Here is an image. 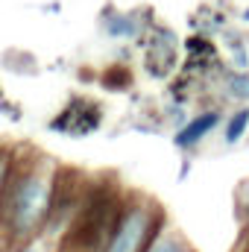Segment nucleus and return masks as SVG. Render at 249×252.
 <instances>
[{"mask_svg": "<svg viewBox=\"0 0 249 252\" xmlns=\"http://www.w3.org/2000/svg\"><path fill=\"white\" fill-rule=\"evenodd\" d=\"M226 121V112L220 109V106H205V109H199L196 115H190L187 118V124L182 129H176L173 132V144H176V150H182V153H190V150H196L217 126H223Z\"/></svg>", "mask_w": 249, "mask_h": 252, "instance_id": "nucleus-8", "label": "nucleus"}, {"mask_svg": "<svg viewBox=\"0 0 249 252\" xmlns=\"http://www.w3.org/2000/svg\"><path fill=\"white\" fill-rule=\"evenodd\" d=\"M115 56H118V62L129 64V56H132V50H129V47H121V50H118V53H115Z\"/></svg>", "mask_w": 249, "mask_h": 252, "instance_id": "nucleus-21", "label": "nucleus"}, {"mask_svg": "<svg viewBox=\"0 0 249 252\" xmlns=\"http://www.w3.org/2000/svg\"><path fill=\"white\" fill-rule=\"evenodd\" d=\"M187 176H190V161H182V164H179V173H176V179H179V182H185Z\"/></svg>", "mask_w": 249, "mask_h": 252, "instance_id": "nucleus-20", "label": "nucleus"}, {"mask_svg": "<svg viewBox=\"0 0 249 252\" xmlns=\"http://www.w3.org/2000/svg\"><path fill=\"white\" fill-rule=\"evenodd\" d=\"M135 47L141 50V59H144V73L147 76H153V79H170V76H176V70H179V53H182V41H179V35L170 30V27H164V24H158V21H153L150 27H147V32L135 41Z\"/></svg>", "mask_w": 249, "mask_h": 252, "instance_id": "nucleus-5", "label": "nucleus"}, {"mask_svg": "<svg viewBox=\"0 0 249 252\" xmlns=\"http://www.w3.org/2000/svg\"><path fill=\"white\" fill-rule=\"evenodd\" d=\"M103 121H106V109L97 100L85 94H73L62 106V112L47 124V129L67 138H88L103 129Z\"/></svg>", "mask_w": 249, "mask_h": 252, "instance_id": "nucleus-6", "label": "nucleus"}, {"mask_svg": "<svg viewBox=\"0 0 249 252\" xmlns=\"http://www.w3.org/2000/svg\"><path fill=\"white\" fill-rule=\"evenodd\" d=\"M0 115H6L12 124H21V121H24V109H21L18 103H12L9 97H3V100H0Z\"/></svg>", "mask_w": 249, "mask_h": 252, "instance_id": "nucleus-19", "label": "nucleus"}, {"mask_svg": "<svg viewBox=\"0 0 249 252\" xmlns=\"http://www.w3.org/2000/svg\"><path fill=\"white\" fill-rule=\"evenodd\" d=\"M247 132H249V103H241L223 121V141H226V147L241 144L247 138Z\"/></svg>", "mask_w": 249, "mask_h": 252, "instance_id": "nucleus-10", "label": "nucleus"}, {"mask_svg": "<svg viewBox=\"0 0 249 252\" xmlns=\"http://www.w3.org/2000/svg\"><path fill=\"white\" fill-rule=\"evenodd\" d=\"M56 173L59 164L50 156L32 147L21 150V158L0 193V244L21 247L24 241L41 235L53 199Z\"/></svg>", "mask_w": 249, "mask_h": 252, "instance_id": "nucleus-1", "label": "nucleus"}, {"mask_svg": "<svg viewBox=\"0 0 249 252\" xmlns=\"http://www.w3.org/2000/svg\"><path fill=\"white\" fill-rule=\"evenodd\" d=\"M223 91L226 100H235L238 106L249 103V70H235V67H226L217 79H214Z\"/></svg>", "mask_w": 249, "mask_h": 252, "instance_id": "nucleus-9", "label": "nucleus"}, {"mask_svg": "<svg viewBox=\"0 0 249 252\" xmlns=\"http://www.w3.org/2000/svg\"><path fill=\"white\" fill-rule=\"evenodd\" d=\"M124 188L115 176H91L85 196L79 202V211L73 217V223L67 226L56 252H103L109 244L112 226H115V214L121 205Z\"/></svg>", "mask_w": 249, "mask_h": 252, "instance_id": "nucleus-2", "label": "nucleus"}, {"mask_svg": "<svg viewBox=\"0 0 249 252\" xmlns=\"http://www.w3.org/2000/svg\"><path fill=\"white\" fill-rule=\"evenodd\" d=\"M161 118H164V124H170L173 126V132H176V129H182V126L187 124V106L167 100L164 109H161Z\"/></svg>", "mask_w": 249, "mask_h": 252, "instance_id": "nucleus-17", "label": "nucleus"}, {"mask_svg": "<svg viewBox=\"0 0 249 252\" xmlns=\"http://www.w3.org/2000/svg\"><path fill=\"white\" fill-rule=\"evenodd\" d=\"M21 150L24 147H18V144L0 141V193H3L9 176H12V170H15V164H18V158H21Z\"/></svg>", "mask_w": 249, "mask_h": 252, "instance_id": "nucleus-15", "label": "nucleus"}, {"mask_svg": "<svg viewBox=\"0 0 249 252\" xmlns=\"http://www.w3.org/2000/svg\"><path fill=\"white\" fill-rule=\"evenodd\" d=\"M220 35L226 38L229 67H235V70H249V47H247V41H244V35H241V32H235L232 27H226Z\"/></svg>", "mask_w": 249, "mask_h": 252, "instance_id": "nucleus-12", "label": "nucleus"}, {"mask_svg": "<svg viewBox=\"0 0 249 252\" xmlns=\"http://www.w3.org/2000/svg\"><path fill=\"white\" fill-rule=\"evenodd\" d=\"M15 252H56V244H50L47 238H41V235H35V238H30V241H24L21 247H15Z\"/></svg>", "mask_w": 249, "mask_h": 252, "instance_id": "nucleus-18", "label": "nucleus"}, {"mask_svg": "<svg viewBox=\"0 0 249 252\" xmlns=\"http://www.w3.org/2000/svg\"><path fill=\"white\" fill-rule=\"evenodd\" d=\"M182 53L190 59H214L220 56V47L214 44L211 35H202V32H190L185 41H182Z\"/></svg>", "mask_w": 249, "mask_h": 252, "instance_id": "nucleus-13", "label": "nucleus"}, {"mask_svg": "<svg viewBox=\"0 0 249 252\" xmlns=\"http://www.w3.org/2000/svg\"><path fill=\"white\" fill-rule=\"evenodd\" d=\"M241 21H244V24H249V6L244 9V12H241Z\"/></svg>", "mask_w": 249, "mask_h": 252, "instance_id": "nucleus-22", "label": "nucleus"}, {"mask_svg": "<svg viewBox=\"0 0 249 252\" xmlns=\"http://www.w3.org/2000/svg\"><path fill=\"white\" fill-rule=\"evenodd\" d=\"M0 252H15V247H6V244H0Z\"/></svg>", "mask_w": 249, "mask_h": 252, "instance_id": "nucleus-23", "label": "nucleus"}, {"mask_svg": "<svg viewBox=\"0 0 249 252\" xmlns=\"http://www.w3.org/2000/svg\"><path fill=\"white\" fill-rule=\"evenodd\" d=\"M247 244H249V229H247Z\"/></svg>", "mask_w": 249, "mask_h": 252, "instance_id": "nucleus-26", "label": "nucleus"}, {"mask_svg": "<svg viewBox=\"0 0 249 252\" xmlns=\"http://www.w3.org/2000/svg\"><path fill=\"white\" fill-rule=\"evenodd\" d=\"M3 97H6V94H3V88H0V100H3Z\"/></svg>", "mask_w": 249, "mask_h": 252, "instance_id": "nucleus-25", "label": "nucleus"}, {"mask_svg": "<svg viewBox=\"0 0 249 252\" xmlns=\"http://www.w3.org/2000/svg\"><path fill=\"white\" fill-rule=\"evenodd\" d=\"M147 252H196L190 244H187L185 238L179 235V232H173V229H164L153 244H150V250Z\"/></svg>", "mask_w": 249, "mask_h": 252, "instance_id": "nucleus-14", "label": "nucleus"}, {"mask_svg": "<svg viewBox=\"0 0 249 252\" xmlns=\"http://www.w3.org/2000/svg\"><path fill=\"white\" fill-rule=\"evenodd\" d=\"M156 18L150 15V9H135V12H118L112 3L103 6L100 12V30L106 32V38L112 41H138L147 27L153 24Z\"/></svg>", "mask_w": 249, "mask_h": 252, "instance_id": "nucleus-7", "label": "nucleus"}, {"mask_svg": "<svg viewBox=\"0 0 249 252\" xmlns=\"http://www.w3.org/2000/svg\"><path fill=\"white\" fill-rule=\"evenodd\" d=\"M235 214L244 226V232L249 229V179H244L238 188H235Z\"/></svg>", "mask_w": 249, "mask_h": 252, "instance_id": "nucleus-16", "label": "nucleus"}, {"mask_svg": "<svg viewBox=\"0 0 249 252\" xmlns=\"http://www.w3.org/2000/svg\"><path fill=\"white\" fill-rule=\"evenodd\" d=\"M241 252H249V244H247V247H244V250H241Z\"/></svg>", "mask_w": 249, "mask_h": 252, "instance_id": "nucleus-24", "label": "nucleus"}, {"mask_svg": "<svg viewBox=\"0 0 249 252\" xmlns=\"http://www.w3.org/2000/svg\"><path fill=\"white\" fill-rule=\"evenodd\" d=\"M100 85H103L106 91H132V85H135V73H132L129 64L115 62V64H109V67H103V73H100Z\"/></svg>", "mask_w": 249, "mask_h": 252, "instance_id": "nucleus-11", "label": "nucleus"}, {"mask_svg": "<svg viewBox=\"0 0 249 252\" xmlns=\"http://www.w3.org/2000/svg\"><path fill=\"white\" fill-rule=\"evenodd\" d=\"M164 229H167L164 208L141 190L124 188L118 214H115V226H112L109 244L103 252H147L150 244Z\"/></svg>", "mask_w": 249, "mask_h": 252, "instance_id": "nucleus-3", "label": "nucleus"}, {"mask_svg": "<svg viewBox=\"0 0 249 252\" xmlns=\"http://www.w3.org/2000/svg\"><path fill=\"white\" fill-rule=\"evenodd\" d=\"M88 179H91L88 173H82L76 167H62L59 164L56 185H53V199H50V211H47L41 238H47L50 244H59V238L67 232V226L73 223V217L79 211V202L85 196Z\"/></svg>", "mask_w": 249, "mask_h": 252, "instance_id": "nucleus-4", "label": "nucleus"}]
</instances>
